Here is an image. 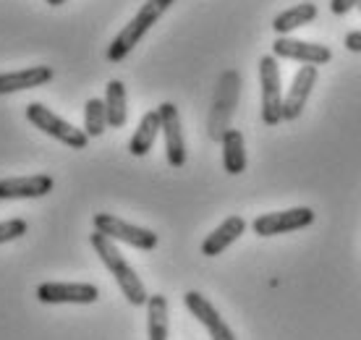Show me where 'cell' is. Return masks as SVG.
Returning a JSON list of instances; mask_svg holds the SVG:
<instances>
[{
    "label": "cell",
    "mask_w": 361,
    "mask_h": 340,
    "mask_svg": "<svg viewBox=\"0 0 361 340\" xmlns=\"http://www.w3.org/2000/svg\"><path fill=\"white\" fill-rule=\"evenodd\" d=\"M90 243L92 249L97 251V257L102 260V265L108 267V272L116 278L118 288H121V293H123V298H126L131 306H147V301H149V293H147L145 283H142V278L136 275V269L128 265V260L121 254V249H118L116 241H110L108 236H102V233H92L90 236Z\"/></svg>",
    "instance_id": "6da1fadb"
},
{
    "label": "cell",
    "mask_w": 361,
    "mask_h": 340,
    "mask_svg": "<svg viewBox=\"0 0 361 340\" xmlns=\"http://www.w3.org/2000/svg\"><path fill=\"white\" fill-rule=\"evenodd\" d=\"M173 3H176V0H147L145 6L136 11V16L131 18L126 27L116 35V40L110 42L108 61L121 63L123 58H128V53H131V50L145 40L147 32H149V29H152L154 24L165 16V11L171 8Z\"/></svg>",
    "instance_id": "7a4b0ae2"
},
{
    "label": "cell",
    "mask_w": 361,
    "mask_h": 340,
    "mask_svg": "<svg viewBox=\"0 0 361 340\" xmlns=\"http://www.w3.org/2000/svg\"><path fill=\"white\" fill-rule=\"evenodd\" d=\"M27 121L35 126V128L45 131L47 136H53L55 142L71 147V150H84L87 142H90V136L84 134L82 128H76L73 123H68L66 118H61L50 108H45L42 102H29L27 105Z\"/></svg>",
    "instance_id": "3957f363"
},
{
    "label": "cell",
    "mask_w": 361,
    "mask_h": 340,
    "mask_svg": "<svg viewBox=\"0 0 361 340\" xmlns=\"http://www.w3.org/2000/svg\"><path fill=\"white\" fill-rule=\"evenodd\" d=\"M92 223H94V231L102 233V236H108L110 241L116 243H128V246H134L139 251H152L157 246V233L149 231V228H142V225H134V223H126V220H121L116 215H108V212H97V215L92 217Z\"/></svg>",
    "instance_id": "277c9868"
},
{
    "label": "cell",
    "mask_w": 361,
    "mask_h": 340,
    "mask_svg": "<svg viewBox=\"0 0 361 340\" xmlns=\"http://www.w3.org/2000/svg\"><path fill=\"white\" fill-rule=\"evenodd\" d=\"M259 84H262V121L264 126H278L283 121V84L275 55L259 58Z\"/></svg>",
    "instance_id": "5b68a950"
},
{
    "label": "cell",
    "mask_w": 361,
    "mask_h": 340,
    "mask_svg": "<svg viewBox=\"0 0 361 340\" xmlns=\"http://www.w3.org/2000/svg\"><path fill=\"white\" fill-rule=\"evenodd\" d=\"M238 90H241V79L235 71H226L220 76V87H217L215 102H212V116H209V139L220 142L228 131V121L238 102Z\"/></svg>",
    "instance_id": "8992f818"
},
{
    "label": "cell",
    "mask_w": 361,
    "mask_h": 340,
    "mask_svg": "<svg viewBox=\"0 0 361 340\" xmlns=\"http://www.w3.org/2000/svg\"><path fill=\"white\" fill-rule=\"evenodd\" d=\"M312 223H314V210L312 207H293V210H283V212L259 215L252 223V231L262 238H270V236H283V233L309 228Z\"/></svg>",
    "instance_id": "52a82bcc"
},
{
    "label": "cell",
    "mask_w": 361,
    "mask_h": 340,
    "mask_svg": "<svg viewBox=\"0 0 361 340\" xmlns=\"http://www.w3.org/2000/svg\"><path fill=\"white\" fill-rule=\"evenodd\" d=\"M272 55L286 58V61H298L304 66H325L333 61V50L319 42H307V40H293V37H278L272 42Z\"/></svg>",
    "instance_id": "ba28073f"
},
{
    "label": "cell",
    "mask_w": 361,
    "mask_h": 340,
    "mask_svg": "<svg viewBox=\"0 0 361 340\" xmlns=\"http://www.w3.org/2000/svg\"><path fill=\"white\" fill-rule=\"evenodd\" d=\"M39 304H94L99 288L92 283H42L37 286Z\"/></svg>",
    "instance_id": "9c48e42d"
},
{
    "label": "cell",
    "mask_w": 361,
    "mask_h": 340,
    "mask_svg": "<svg viewBox=\"0 0 361 340\" xmlns=\"http://www.w3.org/2000/svg\"><path fill=\"white\" fill-rule=\"evenodd\" d=\"M157 110H160V123H163L168 165L171 168H183L186 165V139H183V128H180L178 108L173 102H163Z\"/></svg>",
    "instance_id": "30bf717a"
},
{
    "label": "cell",
    "mask_w": 361,
    "mask_h": 340,
    "mask_svg": "<svg viewBox=\"0 0 361 340\" xmlns=\"http://www.w3.org/2000/svg\"><path fill=\"white\" fill-rule=\"evenodd\" d=\"M183 304L194 314V320L202 322V327L209 332L212 340H235V332L228 327V322L220 317V312L199 291H189V293L183 296Z\"/></svg>",
    "instance_id": "8fae6325"
},
{
    "label": "cell",
    "mask_w": 361,
    "mask_h": 340,
    "mask_svg": "<svg viewBox=\"0 0 361 340\" xmlns=\"http://www.w3.org/2000/svg\"><path fill=\"white\" fill-rule=\"evenodd\" d=\"M317 66H304L298 68L293 81H290V90L283 95V121H296L301 113H304V105H307L309 95L317 84Z\"/></svg>",
    "instance_id": "7c38bea8"
},
{
    "label": "cell",
    "mask_w": 361,
    "mask_h": 340,
    "mask_svg": "<svg viewBox=\"0 0 361 340\" xmlns=\"http://www.w3.org/2000/svg\"><path fill=\"white\" fill-rule=\"evenodd\" d=\"M55 181L47 173L35 176H18V178L0 181V199H39L53 191Z\"/></svg>",
    "instance_id": "4fadbf2b"
},
{
    "label": "cell",
    "mask_w": 361,
    "mask_h": 340,
    "mask_svg": "<svg viewBox=\"0 0 361 340\" xmlns=\"http://www.w3.org/2000/svg\"><path fill=\"white\" fill-rule=\"evenodd\" d=\"M244 231H246V220L241 215L226 217V220L202 241V254H204V257H220L231 243H235L244 236Z\"/></svg>",
    "instance_id": "5bb4252c"
},
{
    "label": "cell",
    "mask_w": 361,
    "mask_h": 340,
    "mask_svg": "<svg viewBox=\"0 0 361 340\" xmlns=\"http://www.w3.org/2000/svg\"><path fill=\"white\" fill-rule=\"evenodd\" d=\"M55 71L50 66H32V68H21V71L0 73V95H13V92L37 90L47 81H53Z\"/></svg>",
    "instance_id": "9a60e30c"
},
{
    "label": "cell",
    "mask_w": 361,
    "mask_h": 340,
    "mask_svg": "<svg viewBox=\"0 0 361 340\" xmlns=\"http://www.w3.org/2000/svg\"><path fill=\"white\" fill-rule=\"evenodd\" d=\"M163 131V123H160V110H149L142 116L139 126H136L134 136H131V142H128V152L134 154V157H145L149 154V150L154 147V139L157 134Z\"/></svg>",
    "instance_id": "2e32d148"
},
{
    "label": "cell",
    "mask_w": 361,
    "mask_h": 340,
    "mask_svg": "<svg viewBox=\"0 0 361 340\" xmlns=\"http://www.w3.org/2000/svg\"><path fill=\"white\" fill-rule=\"evenodd\" d=\"M317 18V6L314 3H298V6H290L288 11H283L272 18V29L278 37H288L290 32L307 27Z\"/></svg>",
    "instance_id": "e0dca14e"
},
{
    "label": "cell",
    "mask_w": 361,
    "mask_h": 340,
    "mask_svg": "<svg viewBox=\"0 0 361 340\" xmlns=\"http://www.w3.org/2000/svg\"><path fill=\"white\" fill-rule=\"evenodd\" d=\"M105 113H108L110 128H123L128 121V99H126V84L121 79L108 81L105 87Z\"/></svg>",
    "instance_id": "ac0fdd59"
},
{
    "label": "cell",
    "mask_w": 361,
    "mask_h": 340,
    "mask_svg": "<svg viewBox=\"0 0 361 340\" xmlns=\"http://www.w3.org/2000/svg\"><path fill=\"white\" fill-rule=\"evenodd\" d=\"M223 168L231 176H241L246 170V144H244V134L238 128H228L223 139Z\"/></svg>",
    "instance_id": "d6986e66"
},
{
    "label": "cell",
    "mask_w": 361,
    "mask_h": 340,
    "mask_svg": "<svg viewBox=\"0 0 361 340\" xmlns=\"http://www.w3.org/2000/svg\"><path fill=\"white\" fill-rule=\"evenodd\" d=\"M168 298L163 293H154L147 301V338L168 340Z\"/></svg>",
    "instance_id": "ffe728a7"
},
{
    "label": "cell",
    "mask_w": 361,
    "mask_h": 340,
    "mask_svg": "<svg viewBox=\"0 0 361 340\" xmlns=\"http://www.w3.org/2000/svg\"><path fill=\"white\" fill-rule=\"evenodd\" d=\"M108 128V113H105V99L90 97L87 105H84V134L94 139V136H102Z\"/></svg>",
    "instance_id": "44dd1931"
},
{
    "label": "cell",
    "mask_w": 361,
    "mask_h": 340,
    "mask_svg": "<svg viewBox=\"0 0 361 340\" xmlns=\"http://www.w3.org/2000/svg\"><path fill=\"white\" fill-rule=\"evenodd\" d=\"M27 220H21V217H11V220H3L0 223V243H8V241H16L21 238L24 233H27Z\"/></svg>",
    "instance_id": "7402d4cb"
},
{
    "label": "cell",
    "mask_w": 361,
    "mask_h": 340,
    "mask_svg": "<svg viewBox=\"0 0 361 340\" xmlns=\"http://www.w3.org/2000/svg\"><path fill=\"white\" fill-rule=\"evenodd\" d=\"M361 0H330V11L335 16H345L351 8H359Z\"/></svg>",
    "instance_id": "603a6c76"
},
{
    "label": "cell",
    "mask_w": 361,
    "mask_h": 340,
    "mask_svg": "<svg viewBox=\"0 0 361 340\" xmlns=\"http://www.w3.org/2000/svg\"><path fill=\"white\" fill-rule=\"evenodd\" d=\"M345 47H348L351 53H361V29L359 32H348V35H345Z\"/></svg>",
    "instance_id": "cb8c5ba5"
},
{
    "label": "cell",
    "mask_w": 361,
    "mask_h": 340,
    "mask_svg": "<svg viewBox=\"0 0 361 340\" xmlns=\"http://www.w3.org/2000/svg\"><path fill=\"white\" fill-rule=\"evenodd\" d=\"M63 3H68V0H47V6H63Z\"/></svg>",
    "instance_id": "d4e9b609"
},
{
    "label": "cell",
    "mask_w": 361,
    "mask_h": 340,
    "mask_svg": "<svg viewBox=\"0 0 361 340\" xmlns=\"http://www.w3.org/2000/svg\"><path fill=\"white\" fill-rule=\"evenodd\" d=\"M359 11H361V6H359Z\"/></svg>",
    "instance_id": "484cf974"
}]
</instances>
